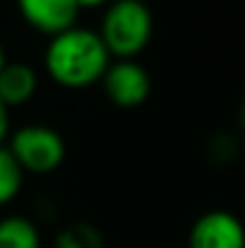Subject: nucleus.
<instances>
[{"label":"nucleus","instance_id":"obj_1","mask_svg":"<svg viewBox=\"0 0 245 248\" xmlns=\"http://www.w3.org/2000/svg\"><path fill=\"white\" fill-rule=\"evenodd\" d=\"M43 65L56 84L65 89H84L103 80L111 65V53L99 31L70 27L63 34L51 36L43 53Z\"/></svg>","mask_w":245,"mask_h":248},{"label":"nucleus","instance_id":"obj_2","mask_svg":"<svg viewBox=\"0 0 245 248\" xmlns=\"http://www.w3.org/2000/svg\"><path fill=\"white\" fill-rule=\"evenodd\" d=\"M154 31V17L144 0H113L101 19L99 36L111 56L132 61L147 48Z\"/></svg>","mask_w":245,"mask_h":248},{"label":"nucleus","instance_id":"obj_3","mask_svg":"<svg viewBox=\"0 0 245 248\" xmlns=\"http://www.w3.org/2000/svg\"><path fill=\"white\" fill-rule=\"evenodd\" d=\"M7 150L24 173H51L65 162V140L48 125H24L14 130Z\"/></svg>","mask_w":245,"mask_h":248},{"label":"nucleus","instance_id":"obj_4","mask_svg":"<svg viewBox=\"0 0 245 248\" xmlns=\"http://www.w3.org/2000/svg\"><path fill=\"white\" fill-rule=\"evenodd\" d=\"M101 84H103L106 96L120 108H137L152 94L149 73L135 61H115V63H111Z\"/></svg>","mask_w":245,"mask_h":248},{"label":"nucleus","instance_id":"obj_5","mask_svg":"<svg viewBox=\"0 0 245 248\" xmlns=\"http://www.w3.org/2000/svg\"><path fill=\"white\" fill-rule=\"evenodd\" d=\"M187 248H245V224L229 210H209L192 222Z\"/></svg>","mask_w":245,"mask_h":248},{"label":"nucleus","instance_id":"obj_6","mask_svg":"<svg viewBox=\"0 0 245 248\" xmlns=\"http://www.w3.org/2000/svg\"><path fill=\"white\" fill-rule=\"evenodd\" d=\"M17 7L31 29L48 36L63 34L65 29L75 27V19L82 10L77 0H17Z\"/></svg>","mask_w":245,"mask_h":248},{"label":"nucleus","instance_id":"obj_7","mask_svg":"<svg viewBox=\"0 0 245 248\" xmlns=\"http://www.w3.org/2000/svg\"><path fill=\"white\" fill-rule=\"evenodd\" d=\"M39 87V75L27 63H7L0 73V99L7 108L31 101Z\"/></svg>","mask_w":245,"mask_h":248},{"label":"nucleus","instance_id":"obj_8","mask_svg":"<svg viewBox=\"0 0 245 248\" xmlns=\"http://www.w3.org/2000/svg\"><path fill=\"white\" fill-rule=\"evenodd\" d=\"M0 248H41L39 227L22 215L0 219Z\"/></svg>","mask_w":245,"mask_h":248},{"label":"nucleus","instance_id":"obj_9","mask_svg":"<svg viewBox=\"0 0 245 248\" xmlns=\"http://www.w3.org/2000/svg\"><path fill=\"white\" fill-rule=\"evenodd\" d=\"M24 186V171L12 157V152L2 145L0 147V207L10 205Z\"/></svg>","mask_w":245,"mask_h":248},{"label":"nucleus","instance_id":"obj_10","mask_svg":"<svg viewBox=\"0 0 245 248\" xmlns=\"http://www.w3.org/2000/svg\"><path fill=\"white\" fill-rule=\"evenodd\" d=\"M53 248H103V234L89 222H75L58 232Z\"/></svg>","mask_w":245,"mask_h":248},{"label":"nucleus","instance_id":"obj_11","mask_svg":"<svg viewBox=\"0 0 245 248\" xmlns=\"http://www.w3.org/2000/svg\"><path fill=\"white\" fill-rule=\"evenodd\" d=\"M241 135L236 133H226V130H219L214 133L207 145H204V152H207V159L212 164H219V166H226V164H233L238 157H241Z\"/></svg>","mask_w":245,"mask_h":248},{"label":"nucleus","instance_id":"obj_12","mask_svg":"<svg viewBox=\"0 0 245 248\" xmlns=\"http://www.w3.org/2000/svg\"><path fill=\"white\" fill-rule=\"evenodd\" d=\"M7 133H10V108H7V106L2 104V99H0V147H2Z\"/></svg>","mask_w":245,"mask_h":248},{"label":"nucleus","instance_id":"obj_13","mask_svg":"<svg viewBox=\"0 0 245 248\" xmlns=\"http://www.w3.org/2000/svg\"><path fill=\"white\" fill-rule=\"evenodd\" d=\"M236 118H238V135H241V140H245V96H243V101L238 104Z\"/></svg>","mask_w":245,"mask_h":248},{"label":"nucleus","instance_id":"obj_14","mask_svg":"<svg viewBox=\"0 0 245 248\" xmlns=\"http://www.w3.org/2000/svg\"><path fill=\"white\" fill-rule=\"evenodd\" d=\"M80 7H99V5H106V2H113V0H77Z\"/></svg>","mask_w":245,"mask_h":248},{"label":"nucleus","instance_id":"obj_15","mask_svg":"<svg viewBox=\"0 0 245 248\" xmlns=\"http://www.w3.org/2000/svg\"><path fill=\"white\" fill-rule=\"evenodd\" d=\"M5 65H7V56H5V48H2V44H0V73H2Z\"/></svg>","mask_w":245,"mask_h":248}]
</instances>
